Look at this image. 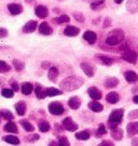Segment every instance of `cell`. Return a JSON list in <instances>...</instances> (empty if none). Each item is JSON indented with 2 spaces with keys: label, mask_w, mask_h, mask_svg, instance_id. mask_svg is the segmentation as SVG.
Instances as JSON below:
<instances>
[{
  "label": "cell",
  "mask_w": 138,
  "mask_h": 146,
  "mask_svg": "<svg viewBox=\"0 0 138 146\" xmlns=\"http://www.w3.org/2000/svg\"><path fill=\"white\" fill-rule=\"evenodd\" d=\"M8 10L12 15H19L23 12V7L19 3H9L8 5Z\"/></svg>",
  "instance_id": "30bf717a"
},
{
  "label": "cell",
  "mask_w": 138,
  "mask_h": 146,
  "mask_svg": "<svg viewBox=\"0 0 138 146\" xmlns=\"http://www.w3.org/2000/svg\"><path fill=\"white\" fill-rule=\"evenodd\" d=\"M7 36H8V30L3 27H0V39L5 38Z\"/></svg>",
  "instance_id": "f6af8a7d"
},
{
  "label": "cell",
  "mask_w": 138,
  "mask_h": 146,
  "mask_svg": "<svg viewBox=\"0 0 138 146\" xmlns=\"http://www.w3.org/2000/svg\"><path fill=\"white\" fill-rule=\"evenodd\" d=\"M62 125L65 127V130H67V131H71V132L77 131V130H78V128H79L78 123H74L71 117H66V118H64Z\"/></svg>",
  "instance_id": "8992f818"
},
{
  "label": "cell",
  "mask_w": 138,
  "mask_h": 146,
  "mask_svg": "<svg viewBox=\"0 0 138 146\" xmlns=\"http://www.w3.org/2000/svg\"><path fill=\"white\" fill-rule=\"evenodd\" d=\"M111 25V22H110V18L109 17H106L105 18V23H104V28H107L109 27Z\"/></svg>",
  "instance_id": "681fc988"
},
{
  "label": "cell",
  "mask_w": 138,
  "mask_h": 146,
  "mask_svg": "<svg viewBox=\"0 0 138 146\" xmlns=\"http://www.w3.org/2000/svg\"><path fill=\"white\" fill-rule=\"evenodd\" d=\"M50 145H60V143H55V142H50Z\"/></svg>",
  "instance_id": "9f6ffc18"
},
{
  "label": "cell",
  "mask_w": 138,
  "mask_h": 146,
  "mask_svg": "<svg viewBox=\"0 0 138 146\" xmlns=\"http://www.w3.org/2000/svg\"><path fill=\"white\" fill-rule=\"evenodd\" d=\"M35 1H36V0H25V2L28 3V5H32V3H35Z\"/></svg>",
  "instance_id": "db71d44e"
},
{
  "label": "cell",
  "mask_w": 138,
  "mask_h": 146,
  "mask_svg": "<svg viewBox=\"0 0 138 146\" xmlns=\"http://www.w3.org/2000/svg\"><path fill=\"white\" fill-rule=\"evenodd\" d=\"M119 84V80L117 78H108L105 82V87L106 88H115Z\"/></svg>",
  "instance_id": "4dcf8cb0"
},
{
  "label": "cell",
  "mask_w": 138,
  "mask_h": 146,
  "mask_svg": "<svg viewBox=\"0 0 138 146\" xmlns=\"http://www.w3.org/2000/svg\"><path fill=\"white\" fill-rule=\"evenodd\" d=\"M80 33V29L74 26H67L64 29V35L68 36H76Z\"/></svg>",
  "instance_id": "ac0fdd59"
},
{
  "label": "cell",
  "mask_w": 138,
  "mask_h": 146,
  "mask_svg": "<svg viewBox=\"0 0 138 146\" xmlns=\"http://www.w3.org/2000/svg\"><path fill=\"white\" fill-rule=\"evenodd\" d=\"M19 123L22 125V127L24 128V130L26 132H33L35 131V127L29 120H26V119H21L19 120Z\"/></svg>",
  "instance_id": "d4e9b609"
},
{
  "label": "cell",
  "mask_w": 138,
  "mask_h": 146,
  "mask_svg": "<svg viewBox=\"0 0 138 146\" xmlns=\"http://www.w3.org/2000/svg\"><path fill=\"white\" fill-rule=\"evenodd\" d=\"M127 118L129 119H136L138 118V110H135V111H132V112H129V115H127Z\"/></svg>",
  "instance_id": "ee69618b"
},
{
  "label": "cell",
  "mask_w": 138,
  "mask_h": 146,
  "mask_svg": "<svg viewBox=\"0 0 138 146\" xmlns=\"http://www.w3.org/2000/svg\"><path fill=\"white\" fill-rule=\"evenodd\" d=\"M72 16H74L77 22H80V23H84V21H85V17H84V15L81 12H74Z\"/></svg>",
  "instance_id": "b9f144b4"
},
{
  "label": "cell",
  "mask_w": 138,
  "mask_h": 146,
  "mask_svg": "<svg viewBox=\"0 0 138 146\" xmlns=\"http://www.w3.org/2000/svg\"><path fill=\"white\" fill-rule=\"evenodd\" d=\"M2 48H3V47H1V46H0V50H2Z\"/></svg>",
  "instance_id": "91938a15"
},
{
  "label": "cell",
  "mask_w": 138,
  "mask_h": 146,
  "mask_svg": "<svg viewBox=\"0 0 138 146\" xmlns=\"http://www.w3.org/2000/svg\"><path fill=\"white\" fill-rule=\"evenodd\" d=\"M126 10L129 13H136L138 12V0H127Z\"/></svg>",
  "instance_id": "ffe728a7"
},
{
  "label": "cell",
  "mask_w": 138,
  "mask_h": 146,
  "mask_svg": "<svg viewBox=\"0 0 138 146\" xmlns=\"http://www.w3.org/2000/svg\"><path fill=\"white\" fill-rule=\"evenodd\" d=\"M60 75V72H58V69L56 67H50L49 68V72H48V78L51 82H56V80Z\"/></svg>",
  "instance_id": "e0dca14e"
},
{
  "label": "cell",
  "mask_w": 138,
  "mask_h": 146,
  "mask_svg": "<svg viewBox=\"0 0 138 146\" xmlns=\"http://www.w3.org/2000/svg\"><path fill=\"white\" fill-rule=\"evenodd\" d=\"M80 67H81L82 71L88 75V78H93L94 76L95 69H94V67L91 64H88V62H82V64H80Z\"/></svg>",
  "instance_id": "ba28073f"
},
{
  "label": "cell",
  "mask_w": 138,
  "mask_h": 146,
  "mask_svg": "<svg viewBox=\"0 0 138 146\" xmlns=\"http://www.w3.org/2000/svg\"><path fill=\"white\" fill-rule=\"evenodd\" d=\"M0 118H1V115H0Z\"/></svg>",
  "instance_id": "94428289"
},
{
  "label": "cell",
  "mask_w": 138,
  "mask_h": 146,
  "mask_svg": "<svg viewBox=\"0 0 138 146\" xmlns=\"http://www.w3.org/2000/svg\"><path fill=\"white\" fill-rule=\"evenodd\" d=\"M121 57H122L123 60H125V61H127V62H129V64H136V62H137V60H138L137 53L133 50H129V48L125 50Z\"/></svg>",
  "instance_id": "5b68a950"
},
{
  "label": "cell",
  "mask_w": 138,
  "mask_h": 146,
  "mask_svg": "<svg viewBox=\"0 0 138 146\" xmlns=\"http://www.w3.org/2000/svg\"><path fill=\"white\" fill-rule=\"evenodd\" d=\"M5 78H0V86L5 85Z\"/></svg>",
  "instance_id": "f5cc1de1"
},
{
  "label": "cell",
  "mask_w": 138,
  "mask_h": 146,
  "mask_svg": "<svg viewBox=\"0 0 138 146\" xmlns=\"http://www.w3.org/2000/svg\"><path fill=\"white\" fill-rule=\"evenodd\" d=\"M83 84H84V80L82 78L71 75L60 83V88L63 89V91H74L79 89Z\"/></svg>",
  "instance_id": "6da1fadb"
},
{
  "label": "cell",
  "mask_w": 138,
  "mask_h": 146,
  "mask_svg": "<svg viewBox=\"0 0 138 146\" xmlns=\"http://www.w3.org/2000/svg\"><path fill=\"white\" fill-rule=\"evenodd\" d=\"M33 90V85H32L31 83H23L22 84V86H21V91H22V94L23 95H30Z\"/></svg>",
  "instance_id": "cb8c5ba5"
},
{
  "label": "cell",
  "mask_w": 138,
  "mask_h": 146,
  "mask_svg": "<svg viewBox=\"0 0 138 146\" xmlns=\"http://www.w3.org/2000/svg\"><path fill=\"white\" fill-rule=\"evenodd\" d=\"M124 38H125V35H124V32H123V30L120 29V28H117V29L111 30V31L107 35L106 43L110 46L118 45V44H120L121 42L124 40Z\"/></svg>",
  "instance_id": "7a4b0ae2"
},
{
  "label": "cell",
  "mask_w": 138,
  "mask_h": 146,
  "mask_svg": "<svg viewBox=\"0 0 138 146\" xmlns=\"http://www.w3.org/2000/svg\"><path fill=\"white\" fill-rule=\"evenodd\" d=\"M88 109L93 112H95V113H98V112H101L104 110V106L99 102H97V100H94L88 103Z\"/></svg>",
  "instance_id": "484cf974"
},
{
  "label": "cell",
  "mask_w": 138,
  "mask_h": 146,
  "mask_svg": "<svg viewBox=\"0 0 138 146\" xmlns=\"http://www.w3.org/2000/svg\"><path fill=\"white\" fill-rule=\"evenodd\" d=\"M126 132H127V137H132L138 134V121L129 123L126 126Z\"/></svg>",
  "instance_id": "52a82bcc"
},
{
  "label": "cell",
  "mask_w": 138,
  "mask_h": 146,
  "mask_svg": "<svg viewBox=\"0 0 138 146\" xmlns=\"http://www.w3.org/2000/svg\"><path fill=\"white\" fill-rule=\"evenodd\" d=\"M54 128H55V130L57 131V132H63V131H64V129H65L64 126H60L58 123H55V125H54Z\"/></svg>",
  "instance_id": "bcb514c9"
},
{
  "label": "cell",
  "mask_w": 138,
  "mask_h": 146,
  "mask_svg": "<svg viewBox=\"0 0 138 146\" xmlns=\"http://www.w3.org/2000/svg\"><path fill=\"white\" fill-rule=\"evenodd\" d=\"M38 30L39 32L41 33V35H44V36H50L53 33V29L50 27V25L46 22H43L39 25V28H38Z\"/></svg>",
  "instance_id": "7c38bea8"
},
{
  "label": "cell",
  "mask_w": 138,
  "mask_h": 146,
  "mask_svg": "<svg viewBox=\"0 0 138 146\" xmlns=\"http://www.w3.org/2000/svg\"><path fill=\"white\" fill-rule=\"evenodd\" d=\"M49 112L52 115H55V116H60V115L64 114L65 109L63 104L58 102V101H53L49 104Z\"/></svg>",
  "instance_id": "277c9868"
},
{
  "label": "cell",
  "mask_w": 138,
  "mask_h": 146,
  "mask_svg": "<svg viewBox=\"0 0 138 146\" xmlns=\"http://www.w3.org/2000/svg\"><path fill=\"white\" fill-rule=\"evenodd\" d=\"M35 95H36V97H37L39 100H42V99H44L46 97H48L46 90H44V89L42 88L41 85H39V84H37L36 87H35Z\"/></svg>",
  "instance_id": "7402d4cb"
},
{
  "label": "cell",
  "mask_w": 138,
  "mask_h": 146,
  "mask_svg": "<svg viewBox=\"0 0 138 146\" xmlns=\"http://www.w3.org/2000/svg\"><path fill=\"white\" fill-rule=\"evenodd\" d=\"M46 95L48 97H55V96H60L63 94V90L60 89H57V88H54V87H49L46 88Z\"/></svg>",
  "instance_id": "f546056e"
},
{
  "label": "cell",
  "mask_w": 138,
  "mask_h": 146,
  "mask_svg": "<svg viewBox=\"0 0 138 146\" xmlns=\"http://www.w3.org/2000/svg\"><path fill=\"white\" fill-rule=\"evenodd\" d=\"M120 100V96L119 94H117L115 91H111L106 96V101L110 104H115L117 102H119Z\"/></svg>",
  "instance_id": "603a6c76"
},
{
  "label": "cell",
  "mask_w": 138,
  "mask_h": 146,
  "mask_svg": "<svg viewBox=\"0 0 138 146\" xmlns=\"http://www.w3.org/2000/svg\"><path fill=\"white\" fill-rule=\"evenodd\" d=\"M37 27H38V23L36 21H29V22H27V23L24 25L23 32H25V33H31V32H33L37 29Z\"/></svg>",
  "instance_id": "8fae6325"
},
{
  "label": "cell",
  "mask_w": 138,
  "mask_h": 146,
  "mask_svg": "<svg viewBox=\"0 0 138 146\" xmlns=\"http://www.w3.org/2000/svg\"><path fill=\"white\" fill-rule=\"evenodd\" d=\"M15 110H16L17 115L23 116V115L26 113V110H27L26 102H24V101H19L17 103H15Z\"/></svg>",
  "instance_id": "44dd1931"
},
{
  "label": "cell",
  "mask_w": 138,
  "mask_h": 146,
  "mask_svg": "<svg viewBox=\"0 0 138 146\" xmlns=\"http://www.w3.org/2000/svg\"><path fill=\"white\" fill-rule=\"evenodd\" d=\"M105 5V0H91V9L92 10H97L101 8V7H104Z\"/></svg>",
  "instance_id": "e575fe53"
},
{
  "label": "cell",
  "mask_w": 138,
  "mask_h": 146,
  "mask_svg": "<svg viewBox=\"0 0 138 146\" xmlns=\"http://www.w3.org/2000/svg\"><path fill=\"white\" fill-rule=\"evenodd\" d=\"M133 92H136V91H138V86L137 87H135V88H133Z\"/></svg>",
  "instance_id": "680465c9"
},
{
  "label": "cell",
  "mask_w": 138,
  "mask_h": 146,
  "mask_svg": "<svg viewBox=\"0 0 138 146\" xmlns=\"http://www.w3.org/2000/svg\"><path fill=\"white\" fill-rule=\"evenodd\" d=\"M12 64H13L14 68H15L16 71H22V70H24V68H25V64L19 59H14L13 61H12Z\"/></svg>",
  "instance_id": "74e56055"
},
{
  "label": "cell",
  "mask_w": 138,
  "mask_h": 146,
  "mask_svg": "<svg viewBox=\"0 0 138 146\" xmlns=\"http://www.w3.org/2000/svg\"><path fill=\"white\" fill-rule=\"evenodd\" d=\"M70 18H69L68 15H60L58 17L53 18V23L57 24V25H63V24L69 23Z\"/></svg>",
  "instance_id": "1f68e13d"
},
{
  "label": "cell",
  "mask_w": 138,
  "mask_h": 146,
  "mask_svg": "<svg viewBox=\"0 0 138 146\" xmlns=\"http://www.w3.org/2000/svg\"><path fill=\"white\" fill-rule=\"evenodd\" d=\"M133 102H134V103H136V104H138V95L133 98Z\"/></svg>",
  "instance_id": "11a10c76"
},
{
  "label": "cell",
  "mask_w": 138,
  "mask_h": 146,
  "mask_svg": "<svg viewBox=\"0 0 138 146\" xmlns=\"http://www.w3.org/2000/svg\"><path fill=\"white\" fill-rule=\"evenodd\" d=\"M58 143H60V146H69L70 145L68 139H67L66 137H60V139H58Z\"/></svg>",
  "instance_id": "7bdbcfd3"
},
{
  "label": "cell",
  "mask_w": 138,
  "mask_h": 146,
  "mask_svg": "<svg viewBox=\"0 0 138 146\" xmlns=\"http://www.w3.org/2000/svg\"><path fill=\"white\" fill-rule=\"evenodd\" d=\"M35 13L39 18H46L49 15V10L44 5H38L35 10Z\"/></svg>",
  "instance_id": "9a60e30c"
},
{
  "label": "cell",
  "mask_w": 138,
  "mask_h": 146,
  "mask_svg": "<svg viewBox=\"0 0 138 146\" xmlns=\"http://www.w3.org/2000/svg\"><path fill=\"white\" fill-rule=\"evenodd\" d=\"M88 96L91 97L93 100H100L101 97H102L101 91L95 86L90 87V88L88 89Z\"/></svg>",
  "instance_id": "9c48e42d"
},
{
  "label": "cell",
  "mask_w": 138,
  "mask_h": 146,
  "mask_svg": "<svg viewBox=\"0 0 138 146\" xmlns=\"http://www.w3.org/2000/svg\"><path fill=\"white\" fill-rule=\"evenodd\" d=\"M11 71V66L3 60H0V73H8Z\"/></svg>",
  "instance_id": "8d00e7d4"
},
{
  "label": "cell",
  "mask_w": 138,
  "mask_h": 146,
  "mask_svg": "<svg viewBox=\"0 0 138 146\" xmlns=\"http://www.w3.org/2000/svg\"><path fill=\"white\" fill-rule=\"evenodd\" d=\"M49 67H51L50 62H48V61H44V62H42V68H43V69H46V68H49Z\"/></svg>",
  "instance_id": "f907efd6"
},
{
  "label": "cell",
  "mask_w": 138,
  "mask_h": 146,
  "mask_svg": "<svg viewBox=\"0 0 138 146\" xmlns=\"http://www.w3.org/2000/svg\"><path fill=\"white\" fill-rule=\"evenodd\" d=\"M1 95H2V97H5V98L11 99V98H13V96H14V90L12 88H11V89H9V88H3V89L1 90Z\"/></svg>",
  "instance_id": "f35d334b"
},
{
  "label": "cell",
  "mask_w": 138,
  "mask_h": 146,
  "mask_svg": "<svg viewBox=\"0 0 138 146\" xmlns=\"http://www.w3.org/2000/svg\"><path fill=\"white\" fill-rule=\"evenodd\" d=\"M97 58L100 60L101 62H102V64H105V66H111V64H113V59L110 58V57H108V56H102V55H100Z\"/></svg>",
  "instance_id": "d590c367"
},
{
  "label": "cell",
  "mask_w": 138,
  "mask_h": 146,
  "mask_svg": "<svg viewBox=\"0 0 138 146\" xmlns=\"http://www.w3.org/2000/svg\"><path fill=\"white\" fill-rule=\"evenodd\" d=\"M74 137H76V139L80 140V141H86V140H88L90 137H91V133L88 132V130H83V131H80V132L76 133Z\"/></svg>",
  "instance_id": "83f0119b"
},
{
  "label": "cell",
  "mask_w": 138,
  "mask_h": 146,
  "mask_svg": "<svg viewBox=\"0 0 138 146\" xmlns=\"http://www.w3.org/2000/svg\"><path fill=\"white\" fill-rule=\"evenodd\" d=\"M11 88H12L14 91H16V92H17L19 90H21V89H19V84H17V82H11Z\"/></svg>",
  "instance_id": "7dc6e473"
},
{
  "label": "cell",
  "mask_w": 138,
  "mask_h": 146,
  "mask_svg": "<svg viewBox=\"0 0 138 146\" xmlns=\"http://www.w3.org/2000/svg\"><path fill=\"white\" fill-rule=\"evenodd\" d=\"M81 103H82L81 99L77 96L71 97V98L68 100V106L71 110H78L79 108L81 106Z\"/></svg>",
  "instance_id": "4fadbf2b"
},
{
  "label": "cell",
  "mask_w": 138,
  "mask_h": 146,
  "mask_svg": "<svg viewBox=\"0 0 138 146\" xmlns=\"http://www.w3.org/2000/svg\"><path fill=\"white\" fill-rule=\"evenodd\" d=\"M123 115H124V110L123 109L113 110V111L110 113V115H109L108 123L119 125V123H122V120H123Z\"/></svg>",
  "instance_id": "3957f363"
},
{
  "label": "cell",
  "mask_w": 138,
  "mask_h": 146,
  "mask_svg": "<svg viewBox=\"0 0 138 146\" xmlns=\"http://www.w3.org/2000/svg\"><path fill=\"white\" fill-rule=\"evenodd\" d=\"M122 1H123V0H115V3H118V5L122 3Z\"/></svg>",
  "instance_id": "6f0895ef"
},
{
  "label": "cell",
  "mask_w": 138,
  "mask_h": 146,
  "mask_svg": "<svg viewBox=\"0 0 138 146\" xmlns=\"http://www.w3.org/2000/svg\"><path fill=\"white\" fill-rule=\"evenodd\" d=\"M38 127H39V130H40L41 132H48L51 129L50 123H48L46 120H40L39 123H38Z\"/></svg>",
  "instance_id": "d6a6232c"
},
{
  "label": "cell",
  "mask_w": 138,
  "mask_h": 146,
  "mask_svg": "<svg viewBox=\"0 0 138 146\" xmlns=\"http://www.w3.org/2000/svg\"><path fill=\"white\" fill-rule=\"evenodd\" d=\"M124 78L127 83H136L138 81V74L132 70H129L124 73Z\"/></svg>",
  "instance_id": "d6986e66"
},
{
  "label": "cell",
  "mask_w": 138,
  "mask_h": 146,
  "mask_svg": "<svg viewBox=\"0 0 138 146\" xmlns=\"http://www.w3.org/2000/svg\"><path fill=\"white\" fill-rule=\"evenodd\" d=\"M123 135H124V132L120 128H115L113 130H111V137L112 139H115V141H121L123 139Z\"/></svg>",
  "instance_id": "4316f807"
},
{
  "label": "cell",
  "mask_w": 138,
  "mask_h": 146,
  "mask_svg": "<svg viewBox=\"0 0 138 146\" xmlns=\"http://www.w3.org/2000/svg\"><path fill=\"white\" fill-rule=\"evenodd\" d=\"M83 39L86 42H88L90 44H94L97 40V35L94 31H91V30H88L83 33Z\"/></svg>",
  "instance_id": "5bb4252c"
},
{
  "label": "cell",
  "mask_w": 138,
  "mask_h": 146,
  "mask_svg": "<svg viewBox=\"0 0 138 146\" xmlns=\"http://www.w3.org/2000/svg\"><path fill=\"white\" fill-rule=\"evenodd\" d=\"M132 145H138V137H135L133 139V141H132Z\"/></svg>",
  "instance_id": "816d5d0a"
},
{
  "label": "cell",
  "mask_w": 138,
  "mask_h": 146,
  "mask_svg": "<svg viewBox=\"0 0 138 146\" xmlns=\"http://www.w3.org/2000/svg\"><path fill=\"white\" fill-rule=\"evenodd\" d=\"M106 133H107V130H106V127L104 126V123H99L98 129H97V131H96V137H102V135H105Z\"/></svg>",
  "instance_id": "ab89813d"
},
{
  "label": "cell",
  "mask_w": 138,
  "mask_h": 146,
  "mask_svg": "<svg viewBox=\"0 0 138 146\" xmlns=\"http://www.w3.org/2000/svg\"><path fill=\"white\" fill-rule=\"evenodd\" d=\"M0 115L2 118L7 119V120H13L14 119V115L9 110H0Z\"/></svg>",
  "instance_id": "836d02e7"
},
{
  "label": "cell",
  "mask_w": 138,
  "mask_h": 146,
  "mask_svg": "<svg viewBox=\"0 0 138 146\" xmlns=\"http://www.w3.org/2000/svg\"><path fill=\"white\" fill-rule=\"evenodd\" d=\"M39 139H40V135H39L38 133H31L30 135H27V137H25V141H27V142H30V143H32V142L38 141Z\"/></svg>",
  "instance_id": "60d3db41"
},
{
  "label": "cell",
  "mask_w": 138,
  "mask_h": 146,
  "mask_svg": "<svg viewBox=\"0 0 138 146\" xmlns=\"http://www.w3.org/2000/svg\"><path fill=\"white\" fill-rule=\"evenodd\" d=\"M99 145H100V146H113L115 144H113L112 142L108 141V140H105V141L101 142V143L99 144Z\"/></svg>",
  "instance_id": "c3c4849f"
},
{
  "label": "cell",
  "mask_w": 138,
  "mask_h": 146,
  "mask_svg": "<svg viewBox=\"0 0 138 146\" xmlns=\"http://www.w3.org/2000/svg\"><path fill=\"white\" fill-rule=\"evenodd\" d=\"M2 140L9 144H12V145H19V139L15 135H5V137H2Z\"/></svg>",
  "instance_id": "f1b7e54d"
},
{
  "label": "cell",
  "mask_w": 138,
  "mask_h": 146,
  "mask_svg": "<svg viewBox=\"0 0 138 146\" xmlns=\"http://www.w3.org/2000/svg\"><path fill=\"white\" fill-rule=\"evenodd\" d=\"M5 131L7 132H10V133H17L19 132V128L16 126V123L12 121V120H8V123L5 125Z\"/></svg>",
  "instance_id": "2e32d148"
}]
</instances>
